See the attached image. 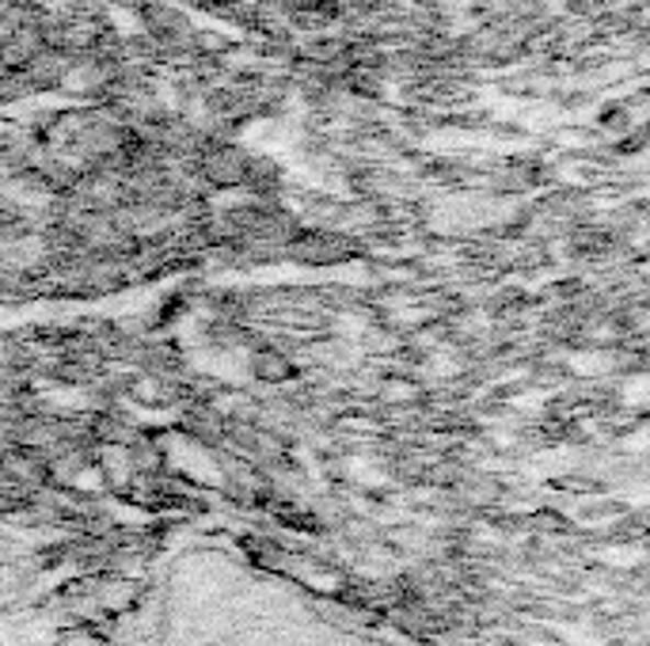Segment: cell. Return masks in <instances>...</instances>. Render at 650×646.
Segmentation results:
<instances>
[{"mask_svg": "<svg viewBox=\"0 0 650 646\" xmlns=\"http://www.w3.org/2000/svg\"><path fill=\"white\" fill-rule=\"evenodd\" d=\"M608 4H613V0H571V12H579V15H597V12H605Z\"/></svg>", "mask_w": 650, "mask_h": 646, "instance_id": "cell-1", "label": "cell"}]
</instances>
